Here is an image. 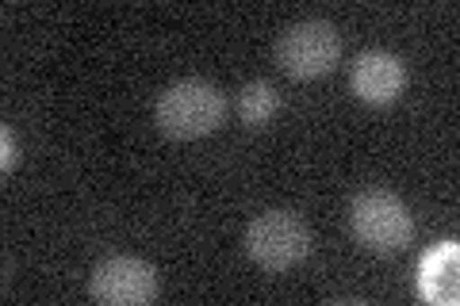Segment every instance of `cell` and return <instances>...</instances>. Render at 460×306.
<instances>
[{
    "label": "cell",
    "mask_w": 460,
    "mask_h": 306,
    "mask_svg": "<svg viewBox=\"0 0 460 306\" xmlns=\"http://www.w3.org/2000/svg\"><path fill=\"white\" fill-rule=\"evenodd\" d=\"M230 115V100L219 84L204 77H181L162 89L154 104V123L172 142H196L215 135Z\"/></svg>",
    "instance_id": "6da1fadb"
},
{
    "label": "cell",
    "mask_w": 460,
    "mask_h": 306,
    "mask_svg": "<svg viewBox=\"0 0 460 306\" xmlns=\"http://www.w3.org/2000/svg\"><path fill=\"white\" fill-rule=\"evenodd\" d=\"M349 234L368 253L392 257L414 241V214L395 192L365 188L349 199Z\"/></svg>",
    "instance_id": "7a4b0ae2"
},
{
    "label": "cell",
    "mask_w": 460,
    "mask_h": 306,
    "mask_svg": "<svg viewBox=\"0 0 460 306\" xmlns=\"http://www.w3.org/2000/svg\"><path fill=\"white\" fill-rule=\"evenodd\" d=\"M246 257L265 272H288L311 257V230L296 211L272 207L246 226Z\"/></svg>",
    "instance_id": "3957f363"
},
{
    "label": "cell",
    "mask_w": 460,
    "mask_h": 306,
    "mask_svg": "<svg viewBox=\"0 0 460 306\" xmlns=\"http://www.w3.org/2000/svg\"><path fill=\"white\" fill-rule=\"evenodd\" d=\"M341 62V35L326 20H299L277 39V66L292 81H319Z\"/></svg>",
    "instance_id": "277c9868"
},
{
    "label": "cell",
    "mask_w": 460,
    "mask_h": 306,
    "mask_svg": "<svg viewBox=\"0 0 460 306\" xmlns=\"http://www.w3.org/2000/svg\"><path fill=\"white\" fill-rule=\"evenodd\" d=\"M157 287H162L157 268L131 253L104 257L89 272V295L100 306H146L157 299Z\"/></svg>",
    "instance_id": "5b68a950"
},
{
    "label": "cell",
    "mask_w": 460,
    "mask_h": 306,
    "mask_svg": "<svg viewBox=\"0 0 460 306\" xmlns=\"http://www.w3.org/2000/svg\"><path fill=\"white\" fill-rule=\"evenodd\" d=\"M407 62L392 50H361L353 57V69H349V92L361 100L368 108H387L407 92Z\"/></svg>",
    "instance_id": "8992f818"
},
{
    "label": "cell",
    "mask_w": 460,
    "mask_h": 306,
    "mask_svg": "<svg viewBox=\"0 0 460 306\" xmlns=\"http://www.w3.org/2000/svg\"><path fill=\"white\" fill-rule=\"evenodd\" d=\"M277 111H280V96H277V89H272L269 81H246V84L238 89V96H234V115H238V123L250 127V130L269 127Z\"/></svg>",
    "instance_id": "52a82bcc"
},
{
    "label": "cell",
    "mask_w": 460,
    "mask_h": 306,
    "mask_svg": "<svg viewBox=\"0 0 460 306\" xmlns=\"http://www.w3.org/2000/svg\"><path fill=\"white\" fill-rule=\"evenodd\" d=\"M0 142H4V157H0V169H4V172H16V165H20V142H16V135H12V127L0 130Z\"/></svg>",
    "instance_id": "ba28073f"
}]
</instances>
